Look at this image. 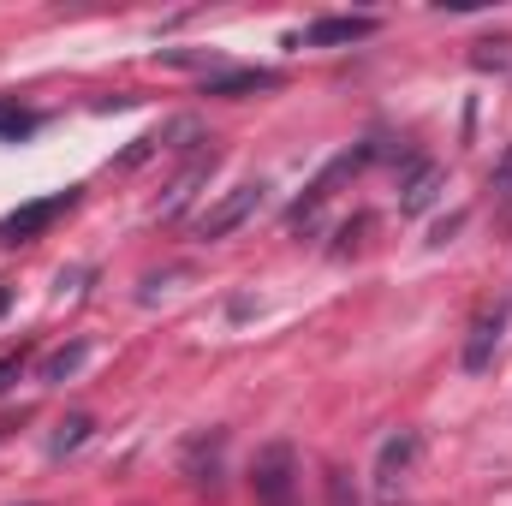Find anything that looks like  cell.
Listing matches in <instances>:
<instances>
[{"label":"cell","mask_w":512,"mask_h":506,"mask_svg":"<svg viewBox=\"0 0 512 506\" xmlns=\"http://www.w3.org/2000/svg\"><path fill=\"white\" fill-rule=\"evenodd\" d=\"M251 489H256V506H298V459H292V447L286 441H274V447H262L251 465Z\"/></svg>","instance_id":"1"},{"label":"cell","mask_w":512,"mask_h":506,"mask_svg":"<svg viewBox=\"0 0 512 506\" xmlns=\"http://www.w3.org/2000/svg\"><path fill=\"white\" fill-rule=\"evenodd\" d=\"M256 209H262V185H233L227 197H215V203L197 215V239H227V233H239Z\"/></svg>","instance_id":"2"},{"label":"cell","mask_w":512,"mask_h":506,"mask_svg":"<svg viewBox=\"0 0 512 506\" xmlns=\"http://www.w3.org/2000/svg\"><path fill=\"white\" fill-rule=\"evenodd\" d=\"M72 203H78V191H54V197H42V203L12 209V215L0 221V245H30V239H36V233H48Z\"/></svg>","instance_id":"3"},{"label":"cell","mask_w":512,"mask_h":506,"mask_svg":"<svg viewBox=\"0 0 512 506\" xmlns=\"http://www.w3.org/2000/svg\"><path fill=\"white\" fill-rule=\"evenodd\" d=\"M501 334H507V304H489V310L471 322V340H465V370H471V376H483V370L495 364Z\"/></svg>","instance_id":"4"},{"label":"cell","mask_w":512,"mask_h":506,"mask_svg":"<svg viewBox=\"0 0 512 506\" xmlns=\"http://www.w3.org/2000/svg\"><path fill=\"white\" fill-rule=\"evenodd\" d=\"M376 36V18H316L304 30V48H340V42H364Z\"/></svg>","instance_id":"5"},{"label":"cell","mask_w":512,"mask_h":506,"mask_svg":"<svg viewBox=\"0 0 512 506\" xmlns=\"http://www.w3.org/2000/svg\"><path fill=\"white\" fill-rule=\"evenodd\" d=\"M209 173H215V149H209V155H197V161H191V167H185V173L167 185V197H161V215H179V209L191 203V191H197Z\"/></svg>","instance_id":"6"},{"label":"cell","mask_w":512,"mask_h":506,"mask_svg":"<svg viewBox=\"0 0 512 506\" xmlns=\"http://www.w3.org/2000/svg\"><path fill=\"white\" fill-rule=\"evenodd\" d=\"M435 191H441V167H417L411 185H405V197H399V209H405V215H423V209L435 203Z\"/></svg>","instance_id":"7"},{"label":"cell","mask_w":512,"mask_h":506,"mask_svg":"<svg viewBox=\"0 0 512 506\" xmlns=\"http://www.w3.org/2000/svg\"><path fill=\"white\" fill-rule=\"evenodd\" d=\"M274 84V72H221V78H209V96H245V90H268Z\"/></svg>","instance_id":"8"},{"label":"cell","mask_w":512,"mask_h":506,"mask_svg":"<svg viewBox=\"0 0 512 506\" xmlns=\"http://www.w3.org/2000/svg\"><path fill=\"white\" fill-rule=\"evenodd\" d=\"M78 364H84V346H60V352L42 358V381H66Z\"/></svg>","instance_id":"9"},{"label":"cell","mask_w":512,"mask_h":506,"mask_svg":"<svg viewBox=\"0 0 512 506\" xmlns=\"http://www.w3.org/2000/svg\"><path fill=\"white\" fill-rule=\"evenodd\" d=\"M411 453H417V435H399V441H387L382 447V489H393V471H399Z\"/></svg>","instance_id":"10"},{"label":"cell","mask_w":512,"mask_h":506,"mask_svg":"<svg viewBox=\"0 0 512 506\" xmlns=\"http://www.w3.org/2000/svg\"><path fill=\"white\" fill-rule=\"evenodd\" d=\"M90 435V417H72V423H60V435H54V453H66V447H78Z\"/></svg>","instance_id":"11"},{"label":"cell","mask_w":512,"mask_h":506,"mask_svg":"<svg viewBox=\"0 0 512 506\" xmlns=\"http://www.w3.org/2000/svg\"><path fill=\"white\" fill-rule=\"evenodd\" d=\"M30 126H36L30 114H18V108H6V102H0V137H24Z\"/></svg>","instance_id":"12"},{"label":"cell","mask_w":512,"mask_h":506,"mask_svg":"<svg viewBox=\"0 0 512 506\" xmlns=\"http://www.w3.org/2000/svg\"><path fill=\"white\" fill-rule=\"evenodd\" d=\"M328 506H358V489H352V483H346L340 471L328 477Z\"/></svg>","instance_id":"13"},{"label":"cell","mask_w":512,"mask_h":506,"mask_svg":"<svg viewBox=\"0 0 512 506\" xmlns=\"http://www.w3.org/2000/svg\"><path fill=\"white\" fill-rule=\"evenodd\" d=\"M18 370H24V352H6V358H0V393L18 381Z\"/></svg>","instance_id":"14"},{"label":"cell","mask_w":512,"mask_h":506,"mask_svg":"<svg viewBox=\"0 0 512 506\" xmlns=\"http://www.w3.org/2000/svg\"><path fill=\"white\" fill-rule=\"evenodd\" d=\"M495 191H512V155H507V167L495 173Z\"/></svg>","instance_id":"15"}]
</instances>
